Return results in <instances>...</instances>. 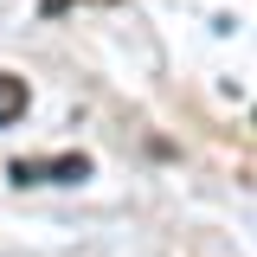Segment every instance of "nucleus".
<instances>
[{"label": "nucleus", "mask_w": 257, "mask_h": 257, "mask_svg": "<svg viewBox=\"0 0 257 257\" xmlns=\"http://www.w3.org/2000/svg\"><path fill=\"white\" fill-rule=\"evenodd\" d=\"M58 7H71V0H45V13H58Z\"/></svg>", "instance_id": "obj_3"}, {"label": "nucleus", "mask_w": 257, "mask_h": 257, "mask_svg": "<svg viewBox=\"0 0 257 257\" xmlns=\"http://www.w3.org/2000/svg\"><path fill=\"white\" fill-rule=\"evenodd\" d=\"M20 116H26V77L0 71V128H13Z\"/></svg>", "instance_id": "obj_2"}, {"label": "nucleus", "mask_w": 257, "mask_h": 257, "mask_svg": "<svg viewBox=\"0 0 257 257\" xmlns=\"http://www.w3.org/2000/svg\"><path fill=\"white\" fill-rule=\"evenodd\" d=\"M13 180H20V187H71V180H90V161H84V155H58V161H13Z\"/></svg>", "instance_id": "obj_1"}]
</instances>
